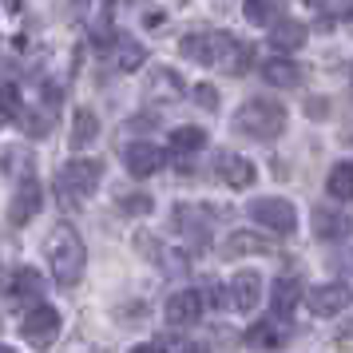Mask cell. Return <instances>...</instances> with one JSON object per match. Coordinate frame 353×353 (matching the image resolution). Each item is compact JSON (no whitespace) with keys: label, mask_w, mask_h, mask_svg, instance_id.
Wrapping results in <instances>:
<instances>
[{"label":"cell","mask_w":353,"mask_h":353,"mask_svg":"<svg viewBox=\"0 0 353 353\" xmlns=\"http://www.w3.org/2000/svg\"><path fill=\"white\" fill-rule=\"evenodd\" d=\"M194 103L207 108V112H214V108H219V92H214L210 83H194Z\"/></svg>","instance_id":"cell-29"},{"label":"cell","mask_w":353,"mask_h":353,"mask_svg":"<svg viewBox=\"0 0 353 353\" xmlns=\"http://www.w3.org/2000/svg\"><path fill=\"white\" fill-rule=\"evenodd\" d=\"M17 115H20V92L12 83H0V123H8Z\"/></svg>","instance_id":"cell-27"},{"label":"cell","mask_w":353,"mask_h":353,"mask_svg":"<svg viewBox=\"0 0 353 353\" xmlns=\"http://www.w3.org/2000/svg\"><path fill=\"white\" fill-rule=\"evenodd\" d=\"M112 60L119 72H135V68L147 60L143 44H135V40H112Z\"/></svg>","instance_id":"cell-22"},{"label":"cell","mask_w":353,"mask_h":353,"mask_svg":"<svg viewBox=\"0 0 353 353\" xmlns=\"http://www.w3.org/2000/svg\"><path fill=\"white\" fill-rule=\"evenodd\" d=\"M147 96L163 99V103H175V99L187 96V88H183V80H179L171 68H155V72L147 76Z\"/></svg>","instance_id":"cell-13"},{"label":"cell","mask_w":353,"mask_h":353,"mask_svg":"<svg viewBox=\"0 0 353 353\" xmlns=\"http://www.w3.org/2000/svg\"><path fill=\"white\" fill-rule=\"evenodd\" d=\"M44 258H48V270L60 286H76L83 278V266H88L83 239L68 223H56L48 230V239H44Z\"/></svg>","instance_id":"cell-2"},{"label":"cell","mask_w":353,"mask_h":353,"mask_svg":"<svg viewBox=\"0 0 353 353\" xmlns=\"http://www.w3.org/2000/svg\"><path fill=\"white\" fill-rule=\"evenodd\" d=\"M207 147V131L203 128H175L171 131V151L175 155H194Z\"/></svg>","instance_id":"cell-24"},{"label":"cell","mask_w":353,"mask_h":353,"mask_svg":"<svg viewBox=\"0 0 353 353\" xmlns=\"http://www.w3.org/2000/svg\"><path fill=\"white\" fill-rule=\"evenodd\" d=\"M179 52L203 68H223L230 76H242L246 68L254 64V48L234 40L230 32H191L179 40Z\"/></svg>","instance_id":"cell-1"},{"label":"cell","mask_w":353,"mask_h":353,"mask_svg":"<svg viewBox=\"0 0 353 353\" xmlns=\"http://www.w3.org/2000/svg\"><path fill=\"white\" fill-rule=\"evenodd\" d=\"M219 179L234 191H246V187H254V163L234 155V151H223L219 155Z\"/></svg>","instance_id":"cell-12"},{"label":"cell","mask_w":353,"mask_h":353,"mask_svg":"<svg viewBox=\"0 0 353 353\" xmlns=\"http://www.w3.org/2000/svg\"><path fill=\"white\" fill-rule=\"evenodd\" d=\"M246 20L262 24V28H274L282 20V0H246Z\"/></svg>","instance_id":"cell-23"},{"label":"cell","mask_w":353,"mask_h":353,"mask_svg":"<svg viewBox=\"0 0 353 353\" xmlns=\"http://www.w3.org/2000/svg\"><path fill=\"white\" fill-rule=\"evenodd\" d=\"M314 234L325 239V242L345 239V234H350V219H345L341 210H334V207H318L314 210Z\"/></svg>","instance_id":"cell-15"},{"label":"cell","mask_w":353,"mask_h":353,"mask_svg":"<svg viewBox=\"0 0 353 353\" xmlns=\"http://www.w3.org/2000/svg\"><path fill=\"white\" fill-rule=\"evenodd\" d=\"M226 294H230V305H234V310L250 314L258 305V298H262V278H258V270H239Z\"/></svg>","instance_id":"cell-11"},{"label":"cell","mask_w":353,"mask_h":353,"mask_svg":"<svg viewBox=\"0 0 353 353\" xmlns=\"http://www.w3.org/2000/svg\"><path fill=\"white\" fill-rule=\"evenodd\" d=\"M60 310H52V305H44V302H36L24 318H20V337L32 345V350H48L52 341L60 337Z\"/></svg>","instance_id":"cell-5"},{"label":"cell","mask_w":353,"mask_h":353,"mask_svg":"<svg viewBox=\"0 0 353 353\" xmlns=\"http://www.w3.org/2000/svg\"><path fill=\"white\" fill-rule=\"evenodd\" d=\"M325 191L337 203H350L353 199V163H337L334 171H330V179H325Z\"/></svg>","instance_id":"cell-21"},{"label":"cell","mask_w":353,"mask_h":353,"mask_svg":"<svg viewBox=\"0 0 353 353\" xmlns=\"http://www.w3.org/2000/svg\"><path fill=\"white\" fill-rule=\"evenodd\" d=\"M262 76H266V83H274V88H298V83L305 80L302 68L294 64V60H282V56L266 60V64H262Z\"/></svg>","instance_id":"cell-16"},{"label":"cell","mask_w":353,"mask_h":353,"mask_svg":"<svg viewBox=\"0 0 353 353\" xmlns=\"http://www.w3.org/2000/svg\"><path fill=\"white\" fill-rule=\"evenodd\" d=\"M203 219H210V210H203V207H179L175 210L179 230H187L194 239H207V230H210V223H203Z\"/></svg>","instance_id":"cell-25"},{"label":"cell","mask_w":353,"mask_h":353,"mask_svg":"<svg viewBox=\"0 0 353 353\" xmlns=\"http://www.w3.org/2000/svg\"><path fill=\"white\" fill-rule=\"evenodd\" d=\"M119 210L123 214H151V194H123Z\"/></svg>","instance_id":"cell-28"},{"label":"cell","mask_w":353,"mask_h":353,"mask_svg":"<svg viewBox=\"0 0 353 353\" xmlns=\"http://www.w3.org/2000/svg\"><path fill=\"white\" fill-rule=\"evenodd\" d=\"M250 219L258 226L274 230V234H294L298 230V210L286 199H254L250 203Z\"/></svg>","instance_id":"cell-6"},{"label":"cell","mask_w":353,"mask_h":353,"mask_svg":"<svg viewBox=\"0 0 353 353\" xmlns=\"http://www.w3.org/2000/svg\"><path fill=\"white\" fill-rule=\"evenodd\" d=\"M8 298L20 302V298H40V274L36 270H17L12 282H8Z\"/></svg>","instance_id":"cell-26"},{"label":"cell","mask_w":353,"mask_h":353,"mask_svg":"<svg viewBox=\"0 0 353 353\" xmlns=\"http://www.w3.org/2000/svg\"><path fill=\"white\" fill-rule=\"evenodd\" d=\"M179 353H207V345H179Z\"/></svg>","instance_id":"cell-31"},{"label":"cell","mask_w":353,"mask_h":353,"mask_svg":"<svg viewBox=\"0 0 353 353\" xmlns=\"http://www.w3.org/2000/svg\"><path fill=\"white\" fill-rule=\"evenodd\" d=\"M282 341H286V330L278 321H254L246 330V345H254V350H278Z\"/></svg>","instance_id":"cell-20"},{"label":"cell","mask_w":353,"mask_h":353,"mask_svg":"<svg viewBox=\"0 0 353 353\" xmlns=\"http://www.w3.org/2000/svg\"><path fill=\"white\" fill-rule=\"evenodd\" d=\"M99 179H103V163L99 159H72L64 163L60 171H56V199H60V207H80L88 203L92 194H96Z\"/></svg>","instance_id":"cell-3"},{"label":"cell","mask_w":353,"mask_h":353,"mask_svg":"<svg viewBox=\"0 0 353 353\" xmlns=\"http://www.w3.org/2000/svg\"><path fill=\"white\" fill-rule=\"evenodd\" d=\"M163 163H167V155H163L155 143H128V151H123V167H128V175L135 179H151L163 171Z\"/></svg>","instance_id":"cell-10"},{"label":"cell","mask_w":353,"mask_h":353,"mask_svg":"<svg viewBox=\"0 0 353 353\" xmlns=\"http://www.w3.org/2000/svg\"><path fill=\"white\" fill-rule=\"evenodd\" d=\"M226 258H242V254H274V242L262 239V234H250V230H234L223 246Z\"/></svg>","instance_id":"cell-14"},{"label":"cell","mask_w":353,"mask_h":353,"mask_svg":"<svg viewBox=\"0 0 353 353\" xmlns=\"http://www.w3.org/2000/svg\"><path fill=\"white\" fill-rule=\"evenodd\" d=\"M96 135H99V119H96V112L80 108V112L72 115V135H68L72 151H83L88 143H96Z\"/></svg>","instance_id":"cell-18"},{"label":"cell","mask_w":353,"mask_h":353,"mask_svg":"<svg viewBox=\"0 0 353 353\" xmlns=\"http://www.w3.org/2000/svg\"><path fill=\"white\" fill-rule=\"evenodd\" d=\"M353 302V290L345 282H325V286H314L310 290V310L314 318H334L341 310H350Z\"/></svg>","instance_id":"cell-9"},{"label":"cell","mask_w":353,"mask_h":353,"mask_svg":"<svg viewBox=\"0 0 353 353\" xmlns=\"http://www.w3.org/2000/svg\"><path fill=\"white\" fill-rule=\"evenodd\" d=\"M298 298H302V286H298V278H278L270 286V305L278 318H290L294 314V305H298Z\"/></svg>","instance_id":"cell-17"},{"label":"cell","mask_w":353,"mask_h":353,"mask_svg":"<svg viewBox=\"0 0 353 353\" xmlns=\"http://www.w3.org/2000/svg\"><path fill=\"white\" fill-rule=\"evenodd\" d=\"M270 44L278 52H298L305 44V24H298V20H278L270 28Z\"/></svg>","instance_id":"cell-19"},{"label":"cell","mask_w":353,"mask_h":353,"mask_svg":"<svg viewBox=\"0 0 353 353\" xmlns=\"http://www.w3.org/2000/svg\"><path fill=\"white\" fill-rule=\"evenodd\" d=\"M131 353H167V350H163L159 341H143V345H135Z\"/></svg>","instance_id":"cell-30"},{"label":"cell","mask_w":353,"mask_h":353,"mask_svg":"<svg viewBox=\"0 0 353 353\" xmlns=\"http://www.w3.org/2000/svg\"><path fill=\"white\" fill-rule=\"evenodd\" d=\"M163 318H167V325H175V330L194 325V321L203 318V294L199 290H179V294H171L167 305H163Z\"/></svg>","instance_id":"cell-8"},{"label":"cell","mask_w":353,"mask_h":353,"mask_svg":"<svg viewBox=\"0 0 353 353\" xmlns=\"http://www.w3.org/2000/svg\"><path fill=\"white\" fill-rule=\"evenodd\" d=\"M234 131L270 143L286 131V108L278 99H246L239 112H234Z\"/></svg>","instance_id":"cell-4"},{"label":"cell","mask_w":353,"mask_h":353,"mask_svg":"<svg viewBox=\"0 0 353 353\" xmlns=\"http://www.w3.org/2000/svg\"><path fill=\"white\" fill-rule=\"evenodd\" d=\"M305 4H321V0H305Z\"/></svg>","instance_id":"cell-34"},{"label":"cell","mask_w":353,"mask_h":353,"mask_svg":"<svg viewBox=\"0 0 353 353\" xmlns=\"http://www.w3.org/2000/svg\"><path fill=\"white\" fill-rule=\"evenodd\" d=\"M4 12H12V17H17V12H20V0H4Z\"/></svg>","instance_id":"cell-32"},{"label":"cell","mask_w":353,"mask_h":353,"mask_svg":"<svg viewBox=\"0 0 353 353\" xmlns=\"http://www.w3.org/2000/svg\"><path fill=\"white\" fill-rule=\"evenodd\" d=\"M40 207H44V191H40V183H36L32 175H24V179L17 183L12 203H8V223H12V226L32 223L36 214H40Z\"/></svg>","instance_id":"cell-7"},{"label":"cell","mask_w":353,"mask_h":353,"mask_svg":"<svg viewBox=\"0 0 353 353\" xmlns=\"http://www.w3.org/2000/svg\"><path fill=\"white\" fill-rule=\"evenodd\" d=\"M0 353H17V350H8V345H0Z\"/></svg>","instance_id":"cell-33"}]
</instances>
